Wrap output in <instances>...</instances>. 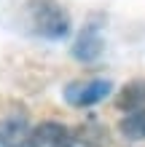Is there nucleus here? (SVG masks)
Masks as SVG:
<instances>
[{"label": "nucleus", "instance_id": "nucleus-2", "mask_svg": "<svg viewBox=\"0 0 145 147\" xmlns=\"http://www.w3.org/2000/svg\"><path fill=\"white\" fill-rule=\"evenodd\" d=\"M113 83L108 78H89V80H73L65 88V102L70 107H94L110 96Z\"/></svg>", "mask_w": 145, "mask_h": 147}, {"label": "nucleus", "instance_id": "nucleus-7", "mask_svg": "<svg viewBox=\"0 0 145 147\" xmlns=\"http://www.w3.org/2000/svg\"><path fill=\"white\" fill-rule=\"evenodd\" d=\"M62 147H73V144H62Z\"/></svg>", "mask_w": 145, "mask_h": 147}, {"label": "nucleus", "instance_id": "nucleus-1", "mask_svg": "<svg viewBox=\"0 0 145 147\" xmlns=\"http://www.w3.org/2000/svg\"><path fill=\"white\" fill-rule=\"evenodd\" d=\"M27 13L40 38L62 40L70 35V13L59 0H27Z\"/></svg>", "mask_w": 145, "mask_h": 147}, {"label": "nucleus", "instance_id": "nucleus-3", "mask_svg": "<svg viewBox=\"0 0 145 147\" xmlns=\"http://www.w3.org/2000/svg\"><path fill=\"white\" fill-rule=\"evenodd\" d=\"M0 144L3 147H35V126L24 115H5L0 120Z\"/></svg>", "mask_w": 145, "mask_h": 147}, {"label": "nucleus", "instance_id": "nucleus-6", "mask_svg": "<svg viewBox=\"0 0 145 147\" xmlns=\"http://www.w3.org/2000/svg\"><path fill=\"white\" fill-rule=\"evenodd\" d=\"M118 131H121V136H126V139H132V142L145 139V107L137 110V112L124 115L118 120Z\"/></svg>", "mask_w": 145, "mask_h": 147}, {"label": "nucleus", "instance_id": "nucleus-4", "mask_svg": "<svg viewBox=\"0 0 145 147\" xmlns=\"http://www.w3.org/2000/svg\"><path fill=\"white\" fill-rule=\"evenodd\" d=\"M102 48H105V40L99 35V24H97V19H91L86 27L81 30L78 40H75L73 56L78 59V62H94V59H99Z\"/></svg>", "mask_w": 145, "mask_h": 147}, {"label": "nucleus", "instance_id": "nucleus-5", "mask_svg": "<svg viewBox=\"0 0 145 147\" xmlns=\"http://www.w3.org/2000/svg\"><path fill=\"white\" fill-rule=\"evenodd\" d=\"M145 107V80H129L126 86H121V91L116 94V110L121 112H137Z\"/></svg>", "mask_w": 145, "mask_h": 147}]
</instances>
